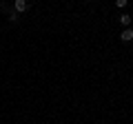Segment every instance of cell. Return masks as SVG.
<instances>
[{"label": "cell", "mask_w": 133, "mask_h": 124, "mask_svg": "<svg viewBox=\"0 0 133 124\" xmlns=\"http://www.w3.org/2000/svg\"><path fill=\"white\" fill-rule=\"evenodd\" d=\"M120 22H122L124 27L129 29V24H131V18H129V16H120Z\"/></svg>", "instance_id": "cell-3"}, {"label": "cell", "mask_w": 133, "mask_h": 124, "mask_svg": "<svg viewBox=\"0 0 133 124\" xmlns=\"http://www.w3.org/2000/svg\"><path fill=\"white\" fill-rule=\"evenodd\" d=\"M27 9H29L27 0H16V2H14V11H16V13H22V11H27Z\"/></svg>", "instance_id": "cell-1"}, {"label": "cell", "mask_w": 133, "mask_h": 124, "mask_svg": "<svg viewBox=\"0 0 133 124\" xmlns=\"http://www.w3.org/2000/svg\"><path fill=\"white\" fill-rule=\"evenodd\" d=\"M120 38H122L124 42H131L133 40V29H124L122 33H120Z\"/></svg>", "instance_id": "cell-2"}]
</instances>
